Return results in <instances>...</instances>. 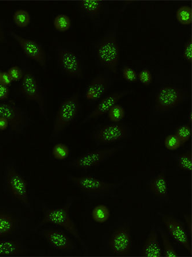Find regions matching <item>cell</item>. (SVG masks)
Returning <instances> with one entry per match:
<instances>
[{"instance_id":"1","label":"cell","mask_w":192,"mask_h":257,"mask_svg":"<svg viewBox=\"0 0 192 257\" xmlns=\"http://www.w3.org/2000/svg\"><path fill=\"white\" fill-rule=\"evenodd\" d=\"M120 11L111 19L109 28L104 35L94 42L93 54L96 64L100 68L117 75L120 60V47L117 38L119 15Z\"/></svg>"},{"instance_id":"31","label":"cell","mask_w":192,"mask_h":257,"mask_svg":"<svg viewBox=\"0 0 192 257\" xmlns=\"http://www.w3.org/2000/svg\"><path fill=\"white\" fill-rule=\"evenodd\" d=\"M108 113L109 120L112 122H120L126 116L125 109L121 105L117 104L114 105Z\"/></svg>"},{"instance_id":"38","label":"cell","mask_w":192,"mask_h":257,"mask_svg":"<svg viewBox=\"0 0 192 257\" xmlns=\"http://www.w3.org/2000/svg\"><path fill=\"white\" fill-rule=\"evenodd\" d=\"M10 94L9 87L0 84V101H6L9 99Z\"/></svg>"},{"instance_id":"22","label":"cell","mask_w":192,"mask_h":257,"mask_svg":"<svg viewBox=\"0 0 192 257\" xmlns=\"http://www.w3.org/2000/svg\"><path fill=\"white\" fill-rule=\"evenodd\" d=\"M143 256L146 257H160L162 256V250L157 240L156 230L153 227L146 240L142 251Z\"/></svg>"},{"instance_id":"17","label":"cell","mask_w":192,"mask_h":257,"mask_svg":"<svg viewBox=\"0 0 192 257\" xmlns=\"http://www.w3.org/2000/svg\"><path fill=\"white\" fill-rule=\"evenodd\" d=\"M39 235L52 248L61 251H71L75 249L74 241L66 233L58 229L47 228L40 230Z\"/></svg>"},{"instance_id":"34","label":"cell","mask_w":192,"mask_h":257,"mask_svg":"<svg viewBox=\"0 0 192 257\" xmlns=\"http://www.w3.org/2000/svg\"><path fill=\"white\" fill-rule=\"evenodd\" d=\"M138 79L145 86H149L152 83V73L148 69H144L138 74Z\"/></svg>"},{"instance_id":"5","label":"cell","mask_w":192,"mask_h":257,"mask_svg":"<svg viewBox=\"0 0 192 257\" xmlns=\"http://www.w3.org/2000/svg\"><path fill=\"white\" fill-rule=\"evenodd\" d=\"M81 110L79 93L73 94L61 102L53 122L50 139L55 140L77 119Z\"/></svg>"},{"instance_id":"20","label":"cell","mask_w":192,"mask_h":257,"mask_svg":"<svg viewBox=\"0 0 192 257\" xmlns=\"http://www.w3.org/2000/svg\"><path fill=\"white\" fill-rule=\"evenodd\" d=\"M149 189L157 198L169 199L167 180L164 172H161L151 180L149 184Z\"/></svg>"},{"instance_id":"40","label":"cell","mask_w":192,"mask_h":257,"mask_svg":"<svg viewBox=\"0 0 192 257\" xmlns=\"http://www.w3.org/2000/svg\"><path fill=\"white\" fill-rule=\"evenodd\" d=\"M184 218H185V220L186 222L188 233H189V235L190 236H191V217L190 214H185L184 216Z\"/></svg>"},{"instance_id":"39","label":"cell","mask_w":192,"mask_h":257,"mask_svg":"<svg viewBox=\"0 0 192 257\" xmlns=\"http://www.w3.org/2000/svg\"><path fill=\"white\" fill-rule=\"evenodd\" d=\"M9 127V121L5 117L0 116V132L5 131Z\"/></svg>"},{"instance_id":"6","label":"cell","mask_w":192,"mask_h":257,"mask_svg":"<svg viewBox=\"0 0 192 257\" xmlns=\"http://www.w3.org/2000/svg\"><path fill=\"white\" fill-rule=\"evenodd\" d=\"M20 93L27 100L35 102L42 117L47 119V106L45 92L36 75L29 70L24 71L21 80Z\"/></svg>"},{"instance_id":"28","label":"cell","mask_w":192,"mask_h":257,"mask_svg":"<svg viewBox=\"0 0 192 257\" xmlns=\"http://www.w3.org/2000/svg\"><path fill=\"white\" fill-rule=\"evenodd\" d=\"M70 149L68 146L63 143L56 144L52 150V155L55 160L63 161L67 159L70 155Z\"/></svg>"},{"instance_id":"36","label":"cell","mask_w":192,"mask_h":257,"mask_svg":"<svg viewBox=\"0 0 192 257\" xmlns=\"http://www.w3.org/2000/svg\"><path fill=\"white\" fill-rule=\"evenodd\" d=\"M183 57L188 62L191 63L192 59V42L191 38L186 42L183 49Z\"/></svg>"},{"instance_id":"8","label":"cell","mask_w":192,"mask_h":257,"mask_svg":"<svg viewBox=\"0 0 192 257\" xmlns=\"http://www.w3.org/2000/svg\"><path fill=\"white\" fill-rule=\"evenodd\" d=\"M188 96L185 88L172 85L160 87L155 95V110L160 113L169 112L185 102Z\"/></svg>"},{"instance_id":"33","label":"cell","mask_w":192,"mask_h":257,"mask_svg":"<svg viewBox=\"0 0 192 257\" xmlns=\"http://www.w3.org/2000/svg\"><path fill=\"white\" fill-rule=\"evenodd\" d=\"M13 82H18L22 80L24 77V71L17 66L10 67L7 71Z\"/></svg>"},{"instance_id":"10","label":"cell","mask_w":192,"mask_h":257,"mask_svg":"<svg viewBox=\"0 0 192 257\" xmlns=\"http://www.w3.org/2000/svg\"><path fill=\"white\" fill-rule=\"evenodd\" d=\"M6 184L9 193L26 208L31 209L28 183L13 166L6 169Z\"/></svg>"},{"instance_id":"21","label":"cell","mask_w":192,"mask_h":257,"mask_svg":"<svg viewBox=\"0 0 192 257\" xmlns=\"http://www.w3.org/2000/svg\"><path fill=\"white\" fill-rule=\"evenodd\" d=\"M19 227V221L14 214L0 212V237L13 235Z\"/></svg>"},{"instance_id":"24","label":"cell","mask_w":192,"mask_h":257,"mask_svg":"<svg viewBox=\"0 0 192 257\" xmlns=\"http://www.w3.org/2000/svg\"><path fill=\"white\" fill-rule=\"evenodd\" d=\"M13 21L18 28L24 29L28 28L30 25L32 18L28 11L20 9L15 11L13 14Z\"/></svg>"},{"instance_id":"25","label":"cell","mask_w":192,"mask_h":257,"mask_svg":"<svg viewBox=\"0 0 192 257\" xmlns=\"http://www.w3.org/2000/svg\"><path fill=\"white\" fill-rule=\"evenodd\" d=\"M53 26L57 32H66L71 28V21L70 17L64 14L57 15L53 20Z\"/></svg>"},{"instance_id":"11","label":"cell","mask_w":192,"mask_h":257,"mask_svg":"<svg viewBox=\"0 0 192 257\" xmlns=\"http://www.w3.org/2000/svg\"><path fill=\"white\" fill-rule=\"evenodd\" d=\"M75 6L80 17L93 24L95 28L103 26L109 15V5L99 0H82L76 3Z\"/></svg>"},{"instance_id":"41","label":"cell","mask_w":192,"mask_h":257,"mask_svg":"<svg viewBox=\"0 0 192 257\" xmlns=\"http://www.w3.org/2000/svg\"><path fill=\"white\" fill-rule=\"evenodd\" d=\"M6 41V34L4 30L3 27L1 23H0V45Z\"/></svg>"},{"instance_id":"42","label":"cell","mask_w":192,"mask_h":257,"mask_svg":"<svg viewBox=\"0 0 192 257\" xmlns=\"http://www.w3.org/2000/svg\"><path fill=\"white\" fill-rule=\"evenodd\" d=\"M0 73H1V71H0Z\"/></svg>"},{"instance_id":"18","label":"cell","mask_w":192,"mask_h":257,"mask_svg":"<svg viewBox=\"0 0 192 257\" xmlns=\"http://www.w3.org/2000/svg\"><path fill=\"white\" fill-rule=\"evenodd\" d=\"M169 233L178 243L191 254V247L186 229L182 222L174 216L159 213Z\"/></svg>"},{"instance_id":"14","label":"cell","mask_w":192,"mask_h":257,"mask_svg":"<svg viewBox=\"0 0 192 257\" xmlns=\"http://www.w3.org/2000/svg\"><path fill=\"white\" fill-rule=\"evenodd\" d=\"M109 250L115 255H126L131 252V229L124 225L114 230L109 239Z\"/></svg>"},{"instance_id":"27","label":"cell","mask_w":192,"mask_h":257,"mask_svg":"<svg viewBox=\"0 0 192 257\" xmlns=\"http://www.w3.org/2000/svg\"><path fill=\"white\" fill-rule=\"evenodd\" d=\"M157 231H159L163 240L164 256L167 257L177 256V252L175 250L171 241L169 239L166 232L164 231L163 229L161 228H157Z\"/></svg>"},{"instance_id":"16","label":"cell","mask_w":192,"mask_h":257,"mask_svg":"<svg viewBox=\"0 0 192 257\" xmlns=\"http://www.w3.org/2000/svg\"><path fill=\"white\" fill-rule=\"evenodd\" d=\"M134 93V91L132 90H124L114 91L113 93L105 96L100 99L93 110L89 114H87L82 120L81 124H84L87 122L94 120L96 118L108 113L120 99Z\"/></svg>"},{"instance_id":"15","label":"cell","mask_w":192,"mask_h":257,"mask_svg":"<svg viewBox=\"0 0 192 257\" xmlns=\"http://www.w3.org/2000/svg\"><path fill=\"white\" fill-rule=\"evenodd\" d=\"M113 83V75L110 72H99L88 84L85 93L87 101L91 103L99 101L106 95Z\"/></svg>"},{"instance_id":"9","label":"cell","mask_w":192,"mask_h":257,"mask_svg":"<svg viewBox=\"0 0 192 257\" xmlns=\"http://www.w3.org/2000/svg\"><path fill=\"white\" fill-rule=\"evenodd\" d=\"M131 136L129 126L122 122L99 125L91 134V138L98 146L106 145L129 139Z\"/></svg>"},{"instance_id":"26","label":"cell","mask_w":192,"mask_h":257,"mask_svg":"<svg viewBox=\"0 0 192 257\" xmlns=\"http://www.w3.org/2000/svg\"><path fill=\"white\" fill-rule=\"evenodd\" d=\"M176 18L180 24L189 25L192 20V11L191 7L183 6L179 8L176 11Z\"/></svg>"},{"instance_id":"7","label":"cell","mask_w":192,"mask_h":257,"mask_svg":"<svg viewBox=\"0 0 192 257\" xmlns=\"http://www.w3.org/2000/svg\"><path fill=\"white\" fill-rule=\"evenodd\" d=\"M124 148V145L103 148L83 153L70 162L64 164L65 167L76 170L86 171L105 163Z\"/></svg>"},{"instance_id":"19","label":"cell","mask_w":192,"mask_h":257,"mask_svg":"<svg viewBox=\"0 0 192 257\" xmlns=\"http://www.w3.org/2000/svg\"><path fill=\"white\" fill-rule=\"evenodd\" d=\"M29 249L22 241L17 239L0 240V256H16L28 254Z\"/></svg>"},{"instance_id":"2","label":"cell","mask_w":192,"mask_h":257,"mask_svg":"<svg viewBox=\"0 0 192 257\" xmlns=\"http://www.w3.org/2000/svg\"><path fill=\"white\" fill-rule=\"evenodd\" d=\"M74 201V197L68 198L64 205L56 208H52L44 203H40L42 219L34 230L38 231L42 226L48 224L60 226L74 237L84 250H87L86 244L81 238L78 228L70 217V210Z\"/></svg>"},{"instance_id":"35","label":"cell","mask_w":192,"mask_h":257,"mask_svg":"<svg viewBox=\"0 0 192 257\" xmlns=\"http://www.w3.org/2000/svg\"><path fill=\"white\" fill-rule=\"evenodd\" d=\"M123 77L129 82H136L138 80V75L133 68L126 66L123 70Z\"/></svg>"},{"instance_id":"37","label":"cell","mask_w":192,"mask_h":257,"mask_svg":"<svg viewBox=\"0 0 192 257\" xmlns=\"http://www.w3.org/2000/svg\"><path fill=\"white\" fill-rule=\"evenodd\" d=\"M12 82L13 80L7 72H1L0 73V84L9 87Z\"/></svg>"},{"instance_id":"3","label":"cell","mask_w":192,"mask_h":257,"mask_svg":"<svg viewBox=\"0 0 192 257\" xmlns=\"http://www.w3.org/2000/svg\"><path fill=\"white\" fill-rule=\"evenodd\" d=\"M67 179L83 194L92 198L115 197L117 190L126 182L123 180L117 183H109L91 175H68Z\"/></svg>"},{"instance_id":"12","label":"cell","mask_w":192,"mask_h":257,"mask_svg":"<svg viewBox=\"0 0 192 257\" xmlns=\"http://www.w3.org/2000/svg\"><path fill=\"white\" fill-rule=\"evenodd\" d=\"M0 116L9 121L11 131L15 134L24 133L30 124L28 114L13 101H0Z\"/></svg>"},{"instance_id":"30","label":"cell","mask_w":192,"mask_h":257,"mask_svg":"<svg viewBox=\"0 0 192 257\" xmlns=\"http://www.w3.org/2000/svg\"><path fill=\"white\" fill-rule=\"evenodd\" d=\"M175 135L179 138L183 145L185 144L189 141L191 135V128L190 124L180 125L176 128Z\"/></svg>"},{"instance_id":"23","label":"cell","mask_w":192,"mask_h":257,"mask_svg":"<svg viewBox=\"0 0 192 257\" xmlns=\"http://www.w3.org/2000/svg\"><path fill=\"white\" fill-rule=\"evenodd\" d=\"M111 212L105 205L95 206L91 212L92 219L98 224H104L109 220Z\"/></svg>"},{"instance_id":"32","label":"cell","mask_w":192,"mask_h":257,"mask_svg":"<svg viewBox=\"0 0 192 257\" xmlns=\"http://www.w3.org/2000/svg\"><path fill=\"white\" fill-rule=\"evenodd\" d=\"M164 145L165 147L169 151H174L181 147L183 145L177 136L175 134H172V135L168 136L165 138Z\"/></svg>"},{"instance_id":"4","label":"cell","mask_w":192,"mask_h":257,"mask_svg":"<svg viewBox=\"0 0 192 257\" xmlns=\"http://www.w3.org/2000/svg\"><path fill=\"white\" fill-rule=\"evenodd\" d=\"M53 48L57 66L68 77L82 80L85 78V68L81 55L75 49L53 41Z\"/></svg>"},{"instance_id":"29","label":"cell","mask_w":192,"mask_h":257,"mask_svg":"<svg viewBox=\"0 0 192 257\" xmlns=\"http://www.w3.org/2000/svg\"><path fill=\"white\" fill-rule=\"evenodd\" d=\"M178 167L180 170L190 172L192 168V156L190 151L183 152L178 157Z\"/></svg>"},{"instance_id":"13","label":"cell","mask_w":192,"mask_h":257,"mask_svg":"<svg viewBox=\"0 0 192 257\" xmlns=\"http://www.w3.org/2000/svg\"><path fill=\"white\" fill-rule=\"evenodd\" d=\"M9 32L11 37L20 46L27 57L36 61L44 70L47 68V53L39 42L22 37L13 30H9Z\"/></svg>"}]
</instances>
